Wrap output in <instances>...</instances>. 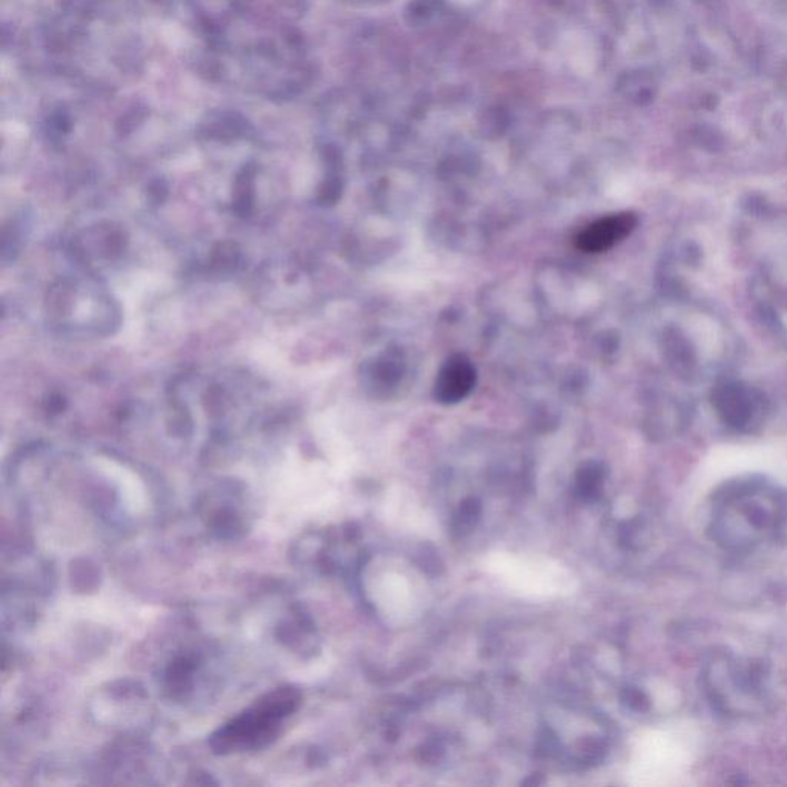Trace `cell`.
<instances>
[{
  "label": "cell",
  "instance_id": "cell-1",
  "mask_svg": "<svg viewBox=\"0 0 787 787\" xmlns=\"http://www.w3.org/2000/svg\"><path fill=\"white\" fill-rule=\"evenodd\" d=\"M299 704L300 694L294 687L270 691L231 722L223 724L211 737V747L219 753H231L268 746L279 737L281 724L296 713Z\"/></svg>",
  "mask_w": 787,
  "mask_h": 787
},
{
  "label": "cell",
  "instance_id": "cell-2",
  "mask_svg": "<svg viewBox=\"0 0 787 787\" xmlns=\"http://www.w3.org/2000/svg\"><path fill=\"white\" fill-rule=\"evenodd\" d=\"M635 226L637 217L632 212H618L603 217L580 231L575 239V245L580 251L587 254L605 252L625 241L635 230Z\"/></svg>",
  "mask_w": 787,
  "mask_h": 787
},
{
  "label": "cell",
  "instance_id": "cell-3",
  "mask_svg": "<svg viewBox=\"0 0 787 787\" xmlns=\"http://www.w3.org/2000/svg\"><path fill=\"white\" fill-rule=\"evenodd\" d=\"M476 368L467 356L449 357L437 376L434 389L437 400L451 405L467 398L476 385Z\"/></svg>",
  "mask_w": 787,
  "mask_h": 787
},
{
  "label": "cell",
  "instance_id": "cell-4",
  "mask_svg": "<svg viewBox=\"0 0 787 787\" xmlns=\"http://www.w3.org/2000/svg\"><path fill=\"white\" fill-rule=\"evenodd\" d=\"M252 126L236 111H212L203 119L199 128L202 139L216 142H234L248 137Z\"/></svg>",
  "mask_w": 787,
  "mask_h": 787
},
{
  "label": "cell",
  "instance_id": "cell-5",
  "mask_svg": "<svg viewBox=\"0 0 787 787\" xmlns=\"http://www.w3.org/2000/svg\"><path fill=\"white\" fill-rule=\"evenodd\" d=\"M236 211L239 214H248L252 206V197H254V168H243L241 174L237 176L236 191Z\"/></svg>",
  "mask_w": 787,
  "mask_h": 787
},
{
  "label": "cell",
  "instance_id": "cell-6",
  "mask_svg": "<svg viewBox=\"0 0 787 787\" xmlns=\"http://www.w3.org/2000/svg\"><path fill=\"white\" fill-rule=\"evenodd\" d=\"M71 116L65 110H55L46 117L45 134L50 141L59 142L68 136L71 131Z\"/></svg>",
  "mask_w": 787,
  "mask_h": 787
}]
</instances>
